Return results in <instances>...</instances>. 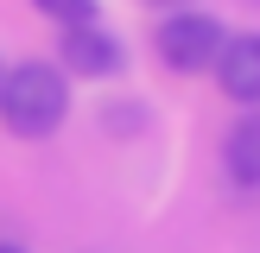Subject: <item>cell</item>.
Listing matches in <instances>:
<instances>
[{
	"instance_id": "obj_2",
	"label": "cell",
	"mask_w": 260,
	"mask_h": 253,
	"mask_svg": "<svg viewBox=\"0 0 260 253\" xmlns=\"http://www.w3.org/2000/svg\"><path fill=\"white\" fill-rule=\"evenodd\" d=\"M222 19H210V13L184 7V13H165L159 32H152V45H159V63L178 76H197V70H216V51H222Z\"/></svg>"
},
{
	"instance_id": "obj_7",
	"label": "cell",
	"mask_w": 260,
	"mask_h": 253,
	"mask_svg": "<svg viewBox=\"0 0 260 253\" xmlns=\"http://www.w3.org/2000/svg\"><path fill=\"white\" fill-rule=\"evenodd\" d=\"M152 7H165V13H184V7H190V0H152Z\"/></svg>"
},
{
	"instance_id": "obj_3",
	"label": "cell",
	"mask_w": 260,
	"mask_h": 253,
	"mask_svg": "<svg viewBox=\"0 0 260 253\" xmlns=\"http://www.w3.org/2000/svg\"><path fill=\"white\" fill-rule=\"evenodd\" d=\"M63 76H83V82H95V76H114L121 70V38L108 32V25H63Z\"/></svg>"
},
{
	"instance_id": "obj_5",
	"label": "cell",
	"mask_w": 260,
	"mask_h": 253,
	"mask_svg": "<svg viewBox=\"0 0 260 253\" xmlns=\"http://www.w3.org/2000/svg\"><path fill=\"white\" fill-rule=\"evenodd\" d=\"M222 171H229V184L260 190V108L241 114V120L229 126V139H222Z\"/></svg>"
},
{
	"instance_id": "obj_10",
	"label": "cell",
	"mask_w": 260,
	"mask_h": 253,
	"mask_svg": "<svg viewBox=\"0 0 260 253\" xmlns=\"http://www.w3.org/2000/svg\"><path fill=\"white\" fill-rule=\"evenodd\" d=\"M254 7H260V0H254Z\"/></svg>"
},
{
	"instance_id": "obj_8",
	"label": "cell",
	"mask_w": 260,
	"mask_h": 253,
	"mask_svg": "<svg viewBox=\"0 0 260 253\" xmlns=\"http://www.w3.org/2000/svg\"><path fill=\"white\" fill-rule=\"evenodd\" d=\"M0 253H25V247H13V240H0Z\"/></svg>"
},
{
	"instance_id": "obj_4",
	"label": "cell",
	"mask_w": 260,
	"mask_h": 253,
	"mask_svg": "<svg viewBox=\"0 0 260 253\" xmlns=\"http://www.w3.org/2000/svg\"><path fill=\"white\" fill-rule=\"evenodd\" d=\"M216 89H222L229 101L260 108V32L222 38V51H216Z\"/></svg>"
},
{
	"instance_id": "obj_1",
	"label": "cell",
	"mask_w": 260,
	"mask_h": 253,
	"mask_svg": "<svg viewBox=\"0 0 260 253\" xmlns=\"http://www.w3.org/2000/svg\"><path fill=\"white\" fill-rule=\"evenodd\" d=\"M63 114H70V76L57 70V63H13L7 82H0V120H7V133L19 139H51L63 126Z\"/></svg>"
},
{
	"instance_id": "obj_9",
	"label": "cell",
	"mask_w": 260,
	"mask_h": 253,
	"mask_svg": "<svg viewBox=\"0 0 260 253\" xmlns=\"http://www.w3.org/2000/svg\"><path fill=\"white\" fill-rule=\"evenodd\" d=\"M0 82H7V63H0Z\"/></svg>"
},
{
	"instance_id": "obj_6",
	"label": "cell",
	"mask_w": 260,
	"mask_h": 253,
	"mask_svg": "<svg viewBox=\"0 0 260 253\" xmlns=\"http://www.w3.org/2000/svg\"><path fill=\"white\" fill-rule=\"evenodd\" d=\"M45 19H57V25H89L95 19V0H32Z\"/></svg>"
}]
</instances>
